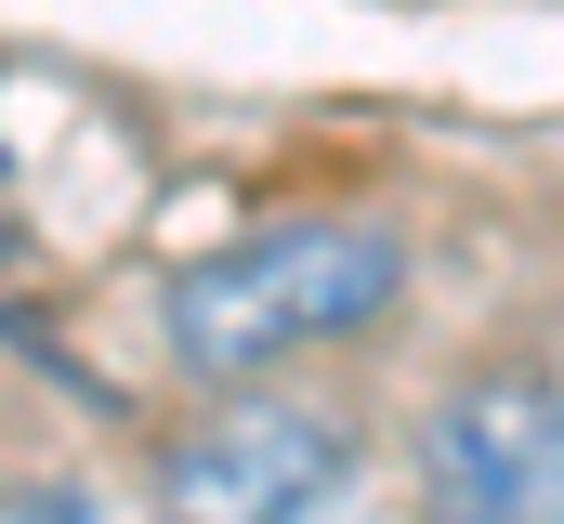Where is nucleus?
Instances as JSON below:
<instances>
[{"label": "nucleus", "mask_w": 564, "mask_h": 524, "mask_svg": "<svg viewBox=\"0 0 564 524\" xmlns=\"http://www.w3.org/2000/svg\"><path fill=\"white\" fill-rule=\"evenodd\" d=\"M0 524H93V485H66V472H0Z\"/></svg>", "instance_id": "20e7f679"}, {"label": "nucleus", "mask_w": 564, "mask_h": 524, "mask_svg": "<svg viewBox=\"0 0 564 524\" xmlns=\"http://www.w3.org/2000/svg\"><path fill=\"white\" fill-rule=\"evenodd\" d=\"M408 302V237L394 223H355V210H302L263 237H224V250L171 262L158 288V328H171V368L197 381H263L315 341H355Z\"/></svg>", "instance_id": "f257e3e1"}, {"label": "nucleus", "mask_w": 564, "mask_h": 524, "mask_svg": "<svg viewBox=\"0 0 564 524\" xmlns=\"http://www.w3.org/2000/svg\"><path fill=\"white\" fill-rule=\"evenodd\" d=\"M421 524H564V381L486 368L421 419Z\"/></svg>", "instance_id": "7ed1b4c3"}, {"label": "nucleus", "mask_w": 564, "mask_h": 524, "mask_svg": "<svg viewBox=\"0 0 564 524\" xmlns=\"http://www.w3.org/2000/svg\"><path fill=\"white\" fill-rule=\"evenodd\" d=\"M355 485V433L328 406H289V393H237L210 406L171 472H158V512L171 524H328Z\"/></svg>", "instance_id": "f03ea898"}]
</instances>
